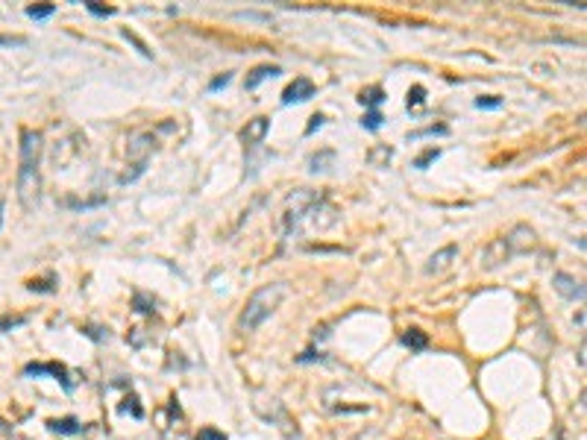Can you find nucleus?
Returning <instances> with one entry per match:
<instances>
[{
    "mask_svg": "<svg viewBox=\"0 0 587 440\" xmlns=\"http://www.w3.org/2000/svg\"><path fill=\"white\" fill-rule=\"evenodd\" d=\"M279 73H282L279 65H259V68H253V70L247 73V83H244V88H247V91H256L264 80H274V77H279Z\"/></svg>",
    "mask_w": 587,
    "mask_h": 440,
    "instance_id": "f8f14e48",
    "label": "nucleus"
},
{
    "mask_svg": "<svg viewBox=\"0 0 587 440\" xmlns=\"http://www.w3.org/2000/svg\"><path fill=\"white\" fill-rule=\"evenodd\" d=\"M423 100H426V88H423V85H414V88L408 91V109H417Z\"/></svg>",
    "mask_w": 587,
    "mask_h": 440,
    "instance_id": "393cba45",
    "label": "nucleus"
},
{
    "mask_svg": "<svg viewBox=\"0 0 587 440\" xmlns=\"http://www.w3.org/2000/svg\"><path fill=\"white\" fill-rule=\"evenodd\" d=\"M358 100L364 103V106H370V109H376V106H382L388 97H385V91L379 88V85H373V88H364L361 94H358Z\"/></svg>",
    "mask_w": 587,
    "mask_h": 440,
    "instance_id": "f3484780",
    "label": "nucleus"
},
{
    "mask_svg": "<svg viewBox=\"0 0 587 440\" xmlns=\"http://www.w3.org/2000/svg\"><path fill=\"white\" fill-rule=\"evenodd\" d=\"M332 162H335V150H321V153H314L308 159V170L311 174H326V170L332 167Z\"/></svg>",
    "mask_w": 587,
    "mask_h": 440,
    "instance_id": "2eb2a0df",
    "label": "nucleus"
},
{
    "mask_svg": "<svg viewBox=\"0 0 587 440\" xmlns=\"http://www.w3.org/2000/svg\"><path fill=\"white\" fill-rule=\"evenodd\" d=\"M197 440H227V434L217 431V429H203V431L197 434Z\"/></svg>",
    "mask_w": 587,
    "mask_h": 440,
    "instance_id": "7c9ffc66",
    "label": "nucleus"
},
{
    "mask_svg": "<svg viewBox=\"0 0 587 440\" xmlns=\"http://www.w3.org/2000/svg\"><path fill=\"white\" fill-rule=\"evenodd\" d=\"M382 120H385V117H382V112L370 109V112H367V115L361 117V127H364V130H370V132H376V130L382 127Z\"/></svg>",
    "mask_w": 587,
    "mask_h": 440,
    "instance_id": "412c9836",
    "label": "nucleus"
},
{
    "mask_svg": "<svg viewBox=\"0 0 587 440\" xmlns=\"http://www.w3.org/2000/svg\"><path fill=\"white\" fill-rule=\"evenodd\" d=\"M4 200H6V194H4V188H0V226H4Z\"/></svg>",
    "mask_w": 587,
    "mask_h": 440,
    "instance_id": "72a5a7b5",
    "label": "nucleus"
},
{
    "mask_svg": "<svg viewBox=\"0 0 587 440\" xmlns=\"http://www.w3.org/2000/svg\"><path fill=\"white\" fill-rule=\"evenodd\" d=\"M232 83V73H220V77H214L212 83H209V91H220L224 85H229Z\"/></svg>",
    "mask_w": 587,
    "mask_h": 440,
    "instance_id": "c756f323",
    "label": "nucleus"
},
{
    "mask_svg": "<svg viewBox=\"0 0 587 440\" xmlns=\"http://www.w3.org/2000/svg\"><path fill=\"white\" fill-rule=\"evenodd\" d=\"M83 4H85V9H88L91 15H97V18H112V15H115L112 6H100L97 0H83Z\"/></svg>",
    "mask_w": 587,
    "mask_h": 440,
    "instance_id": "5701e85b",
    "label": "nucleus"
},
{
    "mask_svg": "<svg viewBox=\"0 0 587 440\" xmlns=\"http://www.w3.org/2000/svg\"><path fill=\"white\" fill-rule=\"evenodd\" d=\"M458 256V247H455V243H450V247H444V250H440V253H435L429 261H426V273L429 276H437V273H444L447 271V267L452 264V258Z\"/></svg>",
    "mask_w": 587,
    "mask_h": 440,
    "instance_id": "9b49d317",
    "label": "nucleus"
},
{
    "mask_svg": "<svg viewBox=\"0 0 587 440\" xmlns=\"http://www.w3.org/2000/svg\"><path fill=\"white\" fill-rule=\"evenodd\" d=\"M156 150V135L153 132H135L130 135V144H127V174H120V185H130L135 182L144 170H147V162H150Z\"/></svg>",
    "mask_w": 587,
    "mask_h": 440,
    "instance_id": "20e7f679",
    "label": "nucleus"
},
{
    "mask_svg": "<svg viewBox=\"0 0 587 440\" xmlns=\"http://www.w3.org/2000/svg\"><path fill=\"white\" fill-rule=\"evenodd\" d=\"M124 38L135 44V51H138L141 56H147V59H153V51H150V47H147V44H144V41H141V38H138L135 33H130V30H124Z\"/></svg>",
    "mask_w": 587,
    "mask_h": 440,
    "instance_id": "b1692460",
    "label": "nucleus"
},
{
    "mask_svg": "<svg viewBox=\"0 0 587 440\" xmlns=\"http://www.w3.org/2000/svg\"><path fill=\"white\" fill-rule=\"evenodd\" d=\"M314 97V83L306 77H297L285 91H282V106H294V103H306Z\"/></svg>",
    "mask_w": 587,
    "mask_h": 440,
    "instance_id": "0eeeda50",
    "label": "nucleus"
},
{
    "mask_svg": "<svg viewBox=\"0 0 587 440\" xmlns=\"http://www.w3.org/2000/svg\"><path fill=\"white\" fill-rule=\"evenodd\" d=\"M285 293H288L285 282H274V285H264V288L253 290L247 305H244V311H241V317H238V329L241 332H256L267 320V317L279 308V303L285 300Z\"/></svg>",
    "mask_w": 587,
    "mask_h": 440,
    "instance_id": "7ed1b4c3",
    "label": "nucleus"
},
{
    "mask_svg": "<svg viewBox=\"0 0 587 440\" xmlns=\"http://www.w3.org/2000/svg\"><path fill=\"white\" fill-rule=\"evenodd\" d=\"M267 130H271V117H253V120H247V127L241 130V141H244V147H259L261 141H264V135H267Z\"/></svg>",
    "mask_w": 587,
    "mask_h": 440,
    "instance_id": "1a4fd4ad",
    "label": "nucleus"
},
{
    "mask_svg": "<svg viewBox=\"0 0 587 440\" xmlns=\"http://www.w3.org/2000/svg\"><path fill=\"white\" fill-rule=\"evenodd\" d=\"M24 376H36V379H38V376H53L65 390H73V387L80 384V379L73 376L65 364H56V361H47V364H27V367H24Z\"/></svg>",
    "mask_w": 587,
    "mask_h": 440,
    "instance_id": "39448f33",
    "label": "nucleus"
},
{
    "mask_svg": "<svg viewBox=\"0 0 587 440\" xmlns=\"http://www.w3.org/2000/svg\"><path fill=\"white\" fill-rule=\"evenodd\" d=\"M400 340H402L408 350H414V352H423V350L429 347V337H426V332H420V329H405Z\"/></svg>",
    "mask_w": 587,
    "mask_h": 440,
    "instance_id": "ddd939ff",
    "label": "nucleus"
},
{
    "mask_svg": "<svg viewBox=\"0 0 587 440\" xmlns=\"http://www.w3.org/2000/svg\"><path fill=\"white\" fill-rule=\"evenodd\" d=\"M9 44H24L21 36H0V47H9Z\"/></svg>",
    "mask_w": 587,
    "mask_h": 440,
    "instance_id": "473e14b6",
    "label": "nucleus"
},
{
    "mask_svg": "<svg viewBox=\"0 0 587 440\" xmlns=\"http://www.w3.org/2000/svg\"><path fill=\"white\" fill-rule=\"evenodd\" d=\"M502 106V97H479L476 100V109H499Z\"/></svg>",
    "mask_w": 587,
    "mask_h": 440,
    "instance_id": "c85d7f7f",
    "label": "nucleus"
},
{
    "mask_svg": "<svg viewBox=\"0 0 587 440\" xmlns=\"http://www.w3.org/2000/svg\"><path fill=\"white\" fill-rule=\"evenodd\" d=\"M552 285H555V290L561 293V297H567V300H584V285L576 279V276H570V273H555L552 276Z\"/></svg>",
    "mask_w": 587,
    "mask_h": 440,
    "instance_id": "9d476101",
    "label": "nucleus"
},
{
    "mask_svg": "<svg viewBox=\"0 0 587 440\" xmlns=\"http://www.w3.org/2000/svg\"><path fill=\"white\" fill-rule=\"evenodd\" d=\"M133 305H135V311H141V314H153V311H156V300L147 297V293H135Z\"/></svg>",
    "mask_w": 587,
    "mask_h": 440,
    "instance_id": "a211bd4d",
    "label": "nucleus"
},
{
    "mask_svg": "<svg viewBox=\"0 0 587 440\" xmlns=\"http://www.w3.org/2000/svg\"><path fill=\"white\" fill-rule=\"evenodd\" d=\"M0 431H6V423H4V417H0Z\"/></svg>",
    "mask_w": 587,
    "mask_h": 440,
    "instance_id": "f704fd0d",
    "label": "nucleus"
},
{
    "mask_svg": "<svg viewBox=\"0 0 587 440\" xmlns=\"http://www.w3.org/2000/svg\"><path fill=\"white\" fill-rule=\"evenodd\" d=\"M27 317H0V332H12L15 326H24Z\"/></svg>",
    "mask_w": 587,
    "mask_h": 440,
    "instance_id": "a878e982",
    "label": "nucleus"
},
{
    "mask_svg": "<svg viewBox=\"0 0 587 440\" xmlns=\"http://www.w3.org/2000/svg\"><path fill=\"white\" fill-rule=\"evenodd\" d=\"M47 429L56 431V434H80L83 426L77 417H62V420H47Z\"/></svg>",
    "mask_w": 587,
    "mask_h": 440,
    "instance_id": "4468645a",
    "label": "nucleus"
},
{
    "mask_svg": "<svg viewBox=\"0 0 587 440\" xmlns=\"http://www.w3.org/2000/svg\"><path fill=\"white\" fill-rule=\"evenodd\" d=\"M41 147L44 138L36 130L21 132V164H18V200L24 211H33L41 197Z\"/></svg>",
    "mask_w": 587,
    "mask_h": 440,
    "instance_id": "f257e3e1",
    "label": "nucleus"
},
{
    "mask_svg": "<svg viewBox=\"0 0 587 440\" xmlns=\"http://www.w3.org/2000/svg\"><path fill=\"white\" fill-rule=\"evenodd\" d=\"M56 12V6L53 4H41V6H27V15L33 18V21H44V18H51Z\"/></svg>",
    "mask_w": 587,
    "mask_h": 440,
    "instance_id": "4be33fe9",
    "label": "nucleus"
},
{
    "mask_svg": "<svg viewBox=\"0 0 587 440\" xmlns=\"http://www.w3.org/2000/svg\"><path fill=\"white\" fill-rule=\"evenodd\" d=\"M53 282H56V276H47L44 282H36V279H33L27 288H30V290H38V293H51V290H53Z\"/></svg>",
    "mask_w": 587,
    "mask_h": 440,
    "instance_id": "bb28decb",
    "label": "nucleus"
},
{
    "mask_svg": "<svg viewBox=\"0 0 587 440\" xmlns=\"http://www.w3.org/2000/svg\"><path fill=\"white\" fill-rule=\"evenodd\" d=\"M511 258V253H508V247H505V238H497V241H491L484 247V253H482V271H497V267L502 264V261H508Z\"/></svg>",
    "mask_w": 587,
    "mask_h": 440,
    "instance_id": "6e6552de",
    "label": "nucleus"
},
{
    "mask_svg": "<svg viewBox=\"0 0 587 440\" xmlns=\"http://www.w3.org/2000/svg\"><path fill=\"white\" fill-rule=\"evenodd\" d=\"M323 124H326V117H323V115H314V117H311V124L306 127V135H311L314 130H321Z\"/></svg>",
    "mask_w": 587,
    "mask_h": 440,
    "instance_id": "2f4dec72",
    "label": "nucleus"
},
{
    "mask_svg": "<svg viewBox=\"0 0 587 440\" xmlns=\"http://www.w3.org/2000/svg\"><path fill=\"white\" fill-rule=\"evenodd\" d=\"M450 130L444 124H435V127H426V130H417V132H408V141H420V138H429V135H447Z\"/></svg>",
    "mask_w": 587,
    "mask_h": 440,
    "instance_id": "6ab92c4d",
    "label": "nucleus"
},
{
    "mask_svg": "<svg viewBox=\"0 0 587 440\" xmlns=\"http://www.w3.org/2000/svg\"><path fill=\"white\" fill-rule=\"evenodd\" d=\"M505 247L511 256H526L537 247V235L529 224H520V226H514L508 235H505Z\"/></svg>",
    "mask_w": 587,
    "mask_h": 440,
    "instance_id": "423d86ee",
    "label": "nucleus"
},
{
    "mask_svg": "<svg viewBox=\"0 0 587 440\" xmlns=\"http://www.w3.org/2000/svg\"><path fill=\"white\" fill-rule=\"evenodd\" d=\"M326 209V194H317V191H308V188H303V191H294V197L288 200V206H285V211H282V235L285 238H297V235H303V224L311 217L314 220V226H321L317 224V214H321Z\"/></svg>",
    "mask_w": 587,
    "mask_h": 440,
    "instance_id": "f03ea898",
    "label": "nucleus"
},
{
    "mask_svg": "<svg viewBox=\"0 0 587 440\" xmlns=\"http://www.w3.org/2000/svg\"><path fill=\"white\" fill-rule=\"evenodd\" d=\"M440 159V150H437V147H429V150L423 153V156H417V159H414V167H417V170H426L432 162H437Z\"/></svg>",
    "mask_w": 587,
    "mask_h": 440,
    "instance_id": "aec40b11",
    "label": "nucleus"
},
{
    "mask_svg": "<svg viewBox=\"0 0 587 440\" xmlns=\"http://www.w3.org/2000/svg\"><path fill=\"white\" fill-rule=\"evenodd\" d=\"M83 335H85V337H91V340H97V344H100V340H106V337H109V329H97V326H85V329H83Z\"/></svg>",
    "mask_w": 587,
    "mask_h": 440,
    "instance_id": "cd10ccee",
    "label": "nucleus"
},
{
    "mask_svg": "<svg viewBox=\"0 0 587 440\" xmlns=\"http://www.w3.org/2000/svg\"><path fill=\"white\" fill-rule=\"evenodd\" d=\"M394 159V147H388V144H376L370 153H367V162H370L373 167H388V162Z\"/></svg>",
    "mask_w": 587,
    "mask_h": 440,
    "instance_id": "dca6fc26",
    "label": "nucleus"
}]
</instances>
